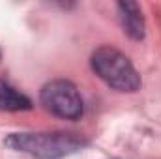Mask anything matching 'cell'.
Returning <instances> with one entry per match:
<instances>
[{
    "label": "cell",
    "instance_id": "obj_4",
    "mask_svg": "<svg viewBox=\"0 0 161 159\" xmlns=\"http://www.w3.org/2000/svg\"><path fill=\"white\" fill-rule=\"evenodd\" d=\"M118 13H120L124 32L131 40H142L144 38V17H142L141 6L137 2H118Z\"/></svg>",
    "mask_w": 161,
    "mask_h": 159
},
{
    "label": "cell",
    "instance_id": "obj_1",
    "mask_svg": "<svg viewBox=\"0 0 161 159\" xmlns=\"http://www.w3.org/2000/svg\"><path fill=\"white\" fill-rule=\"evenodd\" d=\"M4 144L13 152H23L36 159H62L79 152L88 144L77 133L53 131V133H11Z\"/></svg>",
    "mask_w": 161,
    "mask_h": 159
},
{
    "label": "cell",
    "instance_id": "obj_3",
    "mask_svg": "<svg viewBox=\"0 0 161 159\" xmlns=\"http://www.w3.org/2000/svg\"><path fill=\"white\" fill-rule=\"evenodd\" d=\"M40 99L49 112L64 120H79L84 111V103L77 86L66 79L49 80L41 88Z\"/></svg>",
    "mask_w": 161,
    "mask_h": 159
},
{
    "label": "cell",
    "instance_id": "obj_2",
    "mask_svg": "<svg viewBox=\"0 0 161 159\" xmlns=\"http://www.w3.org/2000/svg\"><path fill=\"white\" fill-rule=\"evenodd\" d=\"M90 66L99 79L114 90L137 92L141 88V75L131 60L111 45L97 47L90 56Z\"/></svg>",
    "mask_w": 161,
    "mask_h": 159
},
{
    "label": "cell",
    "instance_id": "obj_5",
    "mask_svg": "<svg viewBox=\"0 0 161 159\" xmlns=\"http://www.w3.org/2000/svg\"><path fill=\"white\" fill-rule=\"evenodd\" d=\"M32 109V101L21 94L17 88H13L9 82L0 80V111H9V112H17V111H28Z\"/></svg>",
    "mask_w": 161,
    "mask_h": 159
}]
</instances>
